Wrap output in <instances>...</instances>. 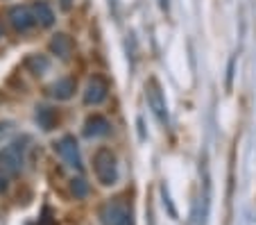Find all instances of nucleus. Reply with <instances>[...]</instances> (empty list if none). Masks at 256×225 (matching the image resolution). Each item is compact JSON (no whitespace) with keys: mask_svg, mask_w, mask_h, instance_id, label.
<instances>
[{"mask_svg":"<svg viewBox=\"0 0 256 225\" xmlns=\"http://www.w3.org/2000/svg\"><path fill=\"white\" fill-rule=\"evenodd\" d=\"M93 171L100 184L104 186H114L118 182V164H116V155L109 148H100L93 157Z\"/></svg>","mask_w":256,"mask_h":225,"instance_id":"obj_1","label":"nucleus"},{"mask_svg":"<svg viewBox=\"0 0 256 225\" xmlns=\"http://www.w3.org/2000/svg\"><path fill=\"white\" fill-rule=\"evenodd\" d=\"M145 98H148V105H150L152 114L156 116V121L166 125L168 123V105H166V96L154 78L145 84Z\"/></svg>","mask_w":256,"mask_h":225,"instance_id":"obj_2","label":"nucleus"},{"mask_svg":"<svg viewBox=\"0 0 256 225\" xmlns=\"http://www.w3.org/2000/svg\"><path fill=\"white\" fill-rule=\"evenodd\" d=\"M25 141H14L0 150V168L10 173H20L25 164Z\"/></svg>","mask_w":256,"mask_h":225,"instance_id":"obj_3","label":"nucleus"},{"mask_svg":"<svg viewBox=\"0 0 256 225\" xmlns=\"http://www.w3.org/2000/svg\"><path fill=\"white\" fill-rule=\"evenodd\" d=\"M102 223L104 225H134L132 209L122 202H109L102 207Z\"/></svg>","mask_w":256,"mask_h":225,"instance_id":"obj_4","label":"nucleus"},{"mask_svg":"<svg viewBox=\"0 0 256 225\" xmlns=\"http://www.w3.org/2000/svg\"><path fill=\"white\" fill-rule=\"evenodd\" d=\"M57 152L62 155V159L75 171H82V155H80V146L75 141V137L66 134L57 141Z\"/></svg>","mask_w":256,"mask_h":225,"instance_id":"obj_5","label":"nucleus"},{"mask_svg":"<svg viewBox=\"0 0 256 225\" xmlns=\"http://www.w3.org/2000/svg\"><path fill=\"white\" fill-rule=\"evenodd\" d=\"M10 23L14 25V30H18V32H28V30L36 23V21H34V14H32V7H23V5L12 7Z\"/></svg>","mask_w":256,"mask_h":225,"instance_id":"obj_6","label":"nucleus"},{"mask_svg":"<svg viewBox=\"0 0 256 225\" xmlns=\"http://www.w3.org/2000/svg\"><path fill=\"white\" fill-rule=\"evenodd\" d=\"M106 91H109L106 82L96 75V78H91V80H88V84H86V91H84V103H86V105H100V103H104Z\"/></svg>","mask_w":256,"mask_h":225,"instance_id":"obj_7","label":"nucleus"},{"mask_svg":"<svg viewBox=\"0 0 256 225\" xmlns=\"http://www.w3.org/2000/svg\"><path fill=\"white\" fill-rule=\"evenodd\" d=\"M112 132V123L106 121L104 116L96 114V116H88L86 123H84V134L86 137H106V134Z\"/></svg>","mask_w":256,"mask_h":225,"instance_id":"obj_8","label":"nucleus"},{"mask_svg":"<svg viewBox=\"0 0 256 225\" xmlns=\"http://www.w3.org/2000/svg\"><path fill=\"white\" fill-rule=\"evenodd\" d=\"M32 14H34V21H36L41 28H52L54 25V12L48 3H34Z\"/></svg>","mask_w":256,"mask_h":225,"instance_id":"obj_9","label":"nucleus"},{"mask_svg":"<svg viewBox=\"0 0 256 225\" xmlns=\"http://www.w3.org/2000/svg\"><path fill=\"white\" fill-rule=\"evenodd\" d=\"M72 93H75V80H70V78H64L50 87V96L57 100H68Z\"/></svg>","mask_w":256,"mask_h":225,"instance_id":"obj_10","label":"nucleus"},{"mask_svg":"<svg viewBox=\"0 0 256 225\" xmlns=\"http://www.w3.org/2000/svg\"><path fill=\"white\" fill-rule=\"evenodd\" d=\"M50 53H54L57 57L68 59L72 53V41L68 35H57L52 41H50Z\"/></svg>","mask_w":256,"mask_h":225,"instance_id":"obj_11","label":"nucleus"},{"mask_svg":"<svg viewBox=\"0 0 256 225\" xmlns=\"http://www.w3.org/2000/svg\"><path fill=\"white\" fill-rule=\"evenodd\" d=\"M36 121H39V125L44 127L46 132H50L52 127H57L59 114L54 112V109H50V107H39V112H36Z\"/></svg>","mask_w":256,"mask_h":225,"instance_id":"obj_12","label":"nucleus"},{"mask_svg":"<svg viewBox=\"0 0 256 225\" xmlns=\"http://www.w3.org/2000/svg\"><path fill=\"white\" fill-rule=\"evenodd\" d=\"M28 66L32 69V73H34V75H41L46 69H48V59L39 57V55H34V57H30V59H28Z\"/></svg>","mask_w":256,"mask_h":225,"instance_id":"obj_13","label":"nucleus"},{"mask_svg":"<svg viewBox=\"0 0 256 225\" xmlns=\"http://www.w3.org/2000/svg\"><path fill=\"white\" fill-rule=\"evenodd\" d=\"M70 189H72V193H75L78 198H86V193H88V184L82 180V177H78V180H72Z\"/></svg>","mask_w":256,"mask_h":225,"instance_id":"obj_14","label":"nucleus"},{"mask_svg":"<svg viewBox=\"0 0 256 225\" xmlns=\"http://www.w3.org/2000/svg\"><path fill=\"white\" fill-rule=\"evenodd\" d=\"M59 7H62L64 12H68L72 7V0H59Z\"/></svg>","mask_w":256,"mask_h":225,"instance_id":"obj_15","label":"nucleus"},{"mask_svg":"<svg viewBox=\"0 0 256 225\" xmlns=\"http://www.w3.org/2000/svg\"><path fill=\"white\" fill-rule=\"evenodd\" d=\"M2 189H7V177L5 175H0V191Z\"/></svg>","mask_w":256,"mask_h":225,"instance_id":"obj_16","label":"nucleus"},{"mask_svg":"<svg viewBox=\"0 0 256 225\" xmlns=\"http://www.w3.org/2000/svg\"><path fill=\"white\" fill-rule=\"evenodd\" d=\"M0 35H2V25H0Z\"/></svg>","mask_w":256,"mask_h":225,"instance_id":"obj_17","label":"nucleus"}]
</instances>
